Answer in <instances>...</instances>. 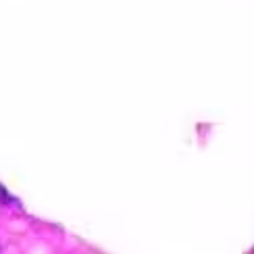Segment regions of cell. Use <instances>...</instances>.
Here are the masks:
<instances>
[{
	"instance_id": "6da1fadb",
	"label": "cell",
	"mask_w": 254,
	"mask_h": 254,
	"mask_svg": "<svg viewBox=\"0 0 254 254\" xmlns=\"http://www.w3.org/2000/svg\"><path fill=\"white\" fill-rule=\"evenodd\" d=\"M0 202H11V198H8V194H6V190L0 186Z\"/></svg>"
}]
</instances>
